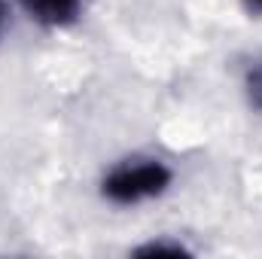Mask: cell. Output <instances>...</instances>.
Wrapping results in <instances>:
<instances>
[{
  "instance_id": "obj_4",
  "label": "cell",
  "mask_w": 262,
  "mask_h": 259,
  "mask_svg": "<svg viewBox=\"0 0 262 259\" xmlns=\"http://www.w3.org/2000/svg\"><path fill=\"white\" fill-rule=\"evenodd\" d=\"M253 3H256V6H259V9H262V0H253Z\"/></svg>"
},
{
  "instance_id": "obj_1",
  "label": "cell",
  "mask_w": 262,
  "mask_h": 259,
  "mask_svg": "<svg viewBox=\"0 0 262 259\" xmlns=\"http://www.w3.org/2000/svg\"><path fill=\"white\" fill-rule=\"evenodd\" d=\"M168 180H171V174L159 162H146V165H131V168H119L116 174H110L104 183V192L113 201L128 204V201L159 195L168 186Z\"/></svg>"
},
{
  "instance_id": "obj_3",
  "label": "cell",
  "mask_w": 262,
  "mask_h": 259,
  "mask_svg": "<svg viewBox=\"0 0 262 259\" xmlns=\"http://www.w3.org/2000/svg\"><path fill=\"white\" fill-rule=\"evenodd\" d=\"M250 95H253V101L262 107V70H256V73L250 76Z\"/></svg>"
},
{
  "instance_id": "obj_2",
  "label": "cell",
  "mask_w": 262,
  "mask_h": 259,
  "mask_svg": "<svg viewBox=\"0 0 262 259\" xmlns=\"http://www.w3.org/2000/svg\"><path fill=\"white\" fill-rule=\"evenodd\" d=\"M28 12L40 21H49V25H61L67 18H73L79 0H25Z\"/></svg>"
}]
</instances>
